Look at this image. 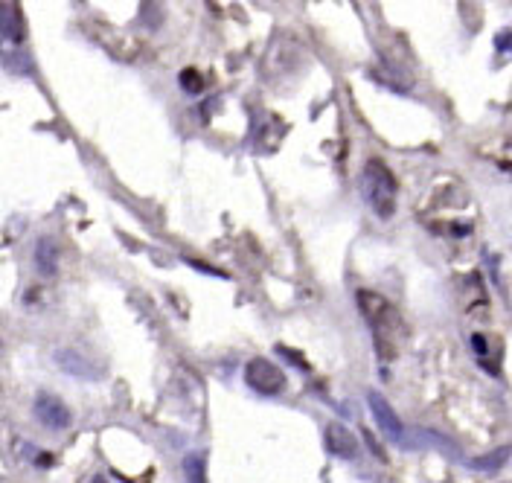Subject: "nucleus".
<instances>
[{
    "label": "nucleus",
    "instance_id": "f03ea898",
    "mask_svg": "<svg viewBox=\"0 0 512 483\" xmlns=\"http://www.w3.org/2000/svg\"><path fill=\"white\" fill-rule=\"evenodd\" d=\"M361 190L364 198L370 201V207L379 213V219H390L396 213V178L393 172L387 169V163L373 158L364 166V175H361Z\"/></svg>",
    "mask_w": 512,
    "mask_h": 483
},
{
    "label": "nucleus",
    "instance_id": "f8f14e48",
    "mask_svg": "<svg viewBox=\"0 0 512 483\" xmlns=\"http://www.w3.org/2000/svg\"><path fill=\"white\" fill-rule=\"evenodd\" d=\"M181 85H184V91H190V94H201L204 79H201L195 70H184V73H181Z\"/></svg>",
    "mask_w": 512,
    "mask_h": 483
},
{
    "label": "nucleus",
    "instance_id": "ddd939ff",
    "mask_svg": "<svg viewBox=\"0 0 512 483\" xmlns=\"http://www.w3.org/2000/svg\"><path fill=\"white\" fill-rule=\"evenodd\" d=\"M277 353H283L288 358V361H294L297 367H303V370H306V361H303V358H300V355H297V353H291V350H286V347H277Z\"/></svg>",
    "mask_w": 512,
    "mask_h": 483
},
{
    "label": "nucleus",
    "instance_id": "6e6552de",
    "mask_svg": "<svg viewBox=\"0 0 512 483\" xmlns=\"http://www.w3.org/2000/svg\"><path fill=\"white\" fill-rule=\"evenodd\" d=\"M35 265L47 277L56 274V268H59V248H56V242L50 236H41L38 239V245H35Z\"/></svg>",
    "mask_w": 512,
    "mask_h": 483
},
{
    "label": "nucleus",
    "instance_id": "423d86ee",
    "mask_svg": "<svg viewBox=\"0 0 512 483\" xmlns=\"http://www.w3.org/2000/svg\"><path fill=\"white\" fill-rule=\"evenodd\" d=\"M35 419L50 428V431H64L70 425V411L64 408V402H59L56 396H38L35 399Z\"/></svg>",
    "mask_w": 512,
    "mask_h": 483
},
{
    "label": "nucleus",
    "instance_id": "9d476101",
    "mask_svg": "<svg viewBox=\"0 0 512 483\" xmlns=\"http://www.w3.org/2000/svg\"><path fill=\"white\" fill-rule=\"evenodd\" d=\"M507 460H510V446L492 451V454H483L478 460H472V469H478V472H498Z\"/></svg>",
    "mask_w": 512,
    "mask_h": 483
},
{
    "label": "nucleus",
    "instance_id": "1a4fd4ad",
    "mask_svg": "<svg viewBox=\"0 0 512 483\" xmlns=\"http://www.w3.org/2000/svg\"><path fill=\"white\" fill-rule=\"evenodd\" d=\"M56 361H59V367H62V370L73 373V376H79V379H91V376H94V370L82 361V355L79 353H59L56 355Z\"/></svg>",
    "mask_w": 512,
    "mask_h": 483
},
{
    "label": "nucleus",
    "instance_id": "7ed1b4c3",
    "mask_svg": "<svg viewBox=\"0 0 512 483\" xmlns=\"http://www.w3.org/2000/svg\"><path fill=\"white\" fill-rule=\"evenodd\" d=\"M245 379L262 396H277L286 387V376L277 364H271L268 358H251L245 367Z\"/></svg>",
    "mask_w": 512,
    "mask_h": 483
},
{
    "label": "nucleus",
    "instance_id": "0eeeda50",
    "mask_svg": "<svg viewBox=\"0 0 512 483\" xmlns=\"http://www.w3.org/2000/svg\"><path fill=\"white\" fill-rule=\"evenodd\" d=\"M3 38L9 44H21L27 38V24H24V15L18 12L15 3H3Z\"/></svg>",
    "mask_w": 512,
    "mask_h": 483
},
{
    "label": "nucleus",
    "instance_id": "f257e3e1",
    "mask_svg": "<svg viewBox=\"0 0 512 483\" xmlns=\"http://www.w3.org/2000/svg\"><path fill=\"white\" fill-rule=\"evenodd\" d=\"M358 309H361V315L367 318L370 329H373L379 355L384 361H393L396 350H399L396 341L405 335V323L399 318V309L387 297H382L379 291H358Z\"/></svg>",
    "mask_w": 512,
    "mask_h": 483
},
{
    "label": "nucleus",
    "instance_id": "9b49d317",
    "mask_svg": "<svg viewBox=\"0 0 512 483\" xmlns=\"http://www.w3.org/2000/svg\"><path fill=\"white\" fill-rule=\"evenodd\" d=\"M184 478H187V483H207V475H204V454H187V460H184Z\"/></svg>",
    "mask_w": 512,
    "mask_h": 483
},
{
    "label": "nucleus",
    "instance_id": "39448f33",
    "mask_svg": "<svg viewBox=\"0 0 512 483\" xmlns=\"http://www.w3.org/2000/svg\"><path fill=\"white\" fill-rule=\"evenodd\" d=\"M323 440H326V449L332 451L335 457H341V460H355L358 457V437L341 422H329Z\"/></svg>",
    "mask_w": 512,
    "mask_h": 483
},
{
    "label": "nucleus",
    "instance_id": "20e7f679",
    "mask_svg": "<svg viewBox=\"0 0 512 483\" xmlns=\"http://www.w3.org/2000/svg\"><path fill=\"white\" fill-rule=\"evenodd\" d=\"M367 405H370V411H373L376 425L382 428V434H387L390 440H405V425H402V419L396 417V411L390 408V402L384 399L379 390H370V393H367Z\"/></svg>",
    "mask_w": 512,
    "mask_h": 483
}]
</instances>
